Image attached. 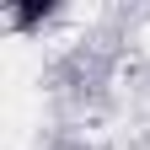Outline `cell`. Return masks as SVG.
Instances as JSON below:
<instances>
[{"instance_id": "1", "label": "cell", "mask_w": 150, "mask_h": 150, "mask_svg": "<svg viewBox=\"0 0 150 150\" xmlns=\"http://www.w3.org/2000/svg\"><path fill=\"white\" fill-rule=\"evenodd\" d=\"M48 11H54L48 0H22V6H11V22H16V27H32V22H43Z\"/></svg>"}]
</instances>
